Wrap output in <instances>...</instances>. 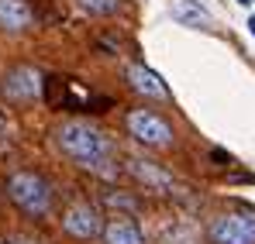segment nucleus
<instances>
[{
	"instance_id": "f257e3e1",
	"label": "nucleus",
	"mask_w": 255,
	"mask_h": 244,
	"mask_svg": "<svg viewBox=\"0 0 255 244\" xmlns=\"http://www.w3.org/2000/svg\"><path fill=\"white\" fill-rule=\"evenodd\" d=\"M55 145L66 159L86 168V172H97V175H118V168L111 165V141L107 134L90 121H66L55 131Z\"/></svg>"
},
{
	"instance_id": "f03ea898",
	"label": "nucleus",
	"mask_w": 255,
	"mask_h": 244,
	"mask_svg": "<svg viewBox=\"0 0 255 244\" xmlns=\"http://www.w3.org/2000/svg\"><path fill=\"white\" fill-rule=\"evenodd\" d=\"M7 193H10L14 203L21 206L24 213H31V217H42L52 206V189H48V182H45L42 175H35V172H14L7 179Z\"/></svg>"
},
{
	"instance_id": "7ed1b4c3",
	"label": "nucleus",
	"mask_w": 255,
	"mask_h": 244,
	"mask_svg": "<svg viewBox=\"0 0 255 244\" xmlns=\"http://www.w3.org/2000/svg\"><path fill=\"white\" fill-rule=\"evenodd\" d=\"M128 134L148 148H169L172 145V127L152 110H131L128 114Z\"/></svg>"
},
{
	"instance_id": "20e7f679",
	"label": "nucleus",
	"mask_w": 255,
	"mask_h": 244,
	"mask_svg": "<svg viewBox=\"0 0 255 244\" xmlns=\"http://www.w3.org/2000/svg\"><path fill=\"white\" fill-rule=\"evenodd\" d=\"M214 244H255V213H224L211 224Z\"/></svg>"
},
{
	"instance_id": "39448f33",
	"label": "nucleus",
	"mask_w": 255,
	"mask_h": 244,
	"mask_svg": "<svg viewBox=\"0 0 255 244\" xmlns=\"http://www.w3.org/2000/svg\"><path fill=\"white\" fill-rule=\"evenodd\" d=\"M62 231L73 234V238H80V241H93L97 234H104V224H100L97 206L73 203L69 210H66V217H62Z\"/></svg>"
},
{
	"instance_id": "423d86ee",
	"label": "nucleus",
	"mask_w": 255,
	"mask_h": 244,
	"mask_svg": "<svg viewBox=\"0 0 255 244\" xmlns=\"http://www.w3.org/2000/svg\"><path fill=\"white\" fill-rule=\"evenodd\" d=\"M42 93V76L31 66H17L3 76V96L7 100H35Z\"/></svg>"
},
{
	"instance_id": "0eeeda50",
	"label": "nucleus",
	"mask_w": 255,
	"mask_h": 244,
	"mask_svg": "<svg viewBox=\"0 0 255 244\" xmlns=\"http://www.w3.org/2000/svg\"><path fill=\"white\" fill-rule=\"evenodd\" d=\"M128 172H131L141 186H148L152 193H172V189H176L172 175H166L159 165L145 162V159H128Z\"/></svg>"
},
{
	"instance_id": "6e6552de",
	"label": "nucleus",
	"mask_w": 255,
	"mask_h": 244,
	"mask_svg": "<svg viewBox=\"0 0 255 244\" xmlns=\"http://www.w3.org/2000/svg\"><path fill=\"white\" fill-rule=\"evenodd\" d=\"M104 244H145V234L131 217H111L104 224Z\"/></svg>"
},
{
	"instance_id": "1a4fd4ad",
	"label": "nucleus",
	"mask_w": 255,
	"mask_h": 244,
	"mask_svg": "<svg viewBox=\"0 0 255 244\" xmlns=\"http://www.w3.org/2000/svg\"><path fill=\"white\" fill-rule=\"evenodd\" d=\"M169 14H172V21L183 24V28H214V17L193 0H172Z\"/></svg>"
},
{
	"instance_id": "9d476101",
	"label": "nucleus",
	"mask_w": 255,
	"mask_h": 244,
	"mask_svg": "<svg viewBox=\"0 0 255 244\" xmlns=\"http://www.w3.org/2000/svg\"><path fill=\"white\" fill-rule=\"evenodd\" d=\"M128 82H131L138 93L152 96V100H166V96H169V93H166V82L159 80L152 69H145V66H131V69H128Z\"/></svg>"
},
{
	"instance_id": "9b49d317",
	"label": "nucleus",
	"mask_w": 255,
	"mask_h": 244,
	"mask_svg": "<svg viewBox=\"0 0 255 244\" xmlns=\"http://www.w3.org/2000/svg\"><path fill=\"white\" fill-rule=\"evenodd\" d=\"M31 24V10L24 0H0V28L3 31H24Z\"/></svg>"
},
{
	"instance_id": "f8f14e48",
	"label": "nucleus",
	"mask_w": 255,
	"mask_h": 244,
	"mask_svg": "<svg viewBox=\"0 0 255 244\" xmlns=\"http://www.w3.org/2000/svg\"><path fill=\"white\" fill-rule=\"evenodd\" d=\"M76 7L83 14H93V17H107L121 7V0H76Z\"/></svg>"
},
{
	"instance_id": "ddd939ff",
	"label": "nucleus",
	"mask_w": 255,
	"mask_h": 244,
	"mask_svg": "<svg viewBox=\"0 0 255 244\" xmlns=\"http://www.w3.org/2000/svg\"><path fill=\"white\" fill-rule=\"evenodd\" d=\"M166 244H197V238H193L190 227H172V234L166 238Z\"/></svg>"
},
{
	"instance_id": "4468645a",
	"label": "nucleus",
	"mask_w": 255,
	"mask_h": 244,
	"mask_svg": "<svg viewBox=\"0 0 255 244\" xmlns=\"http://www.w3.org/2000/svg\"><path fill=\"white\" fill-rule=\"evenodd\" d=\"M0 244H38V241H31V238H21V234H14V238H7V241H0Z\"/></svg>"
},
{
	"instance_id": "2eb2a0df",
	"label": "nucleus",
	"mask_w": 255,
	"mask_h": 244,
	"mask_svg": "<svg viewBox=\"0 0 255 244\" xmlns=\"http://www.w3.org/2000/svg\"><path fill=\"white\" fill-rule=\"evenodd\" d=\"M249 31H252V38H255V14L249 17Z\"/></svg>"
},
{
	"instance_id": "dca6fc26",
	"label": "nucleus",
	"mask_w": 255,
	"mask_h": 244,
	"mask_svg": "<svg viewBox=\"0 0 255 244\" xmlns=\"http://www.w3.org/2000/svg\"><path fill=\"white\" fill-rule=\"evenodd\" d=\"M238 3H245V7H249V3H252V0H238Z\"/></svg>"
}]
</instances>
